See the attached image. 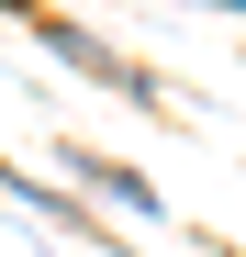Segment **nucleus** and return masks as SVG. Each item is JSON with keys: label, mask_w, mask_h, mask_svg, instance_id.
I'll return each instance as SVG.
<instances>
[{"label": "nucleus", "mask_w": 246, "mask_h": 257, "mask_svg": "<svg viewBox=\"0 0 246 257\" xmlns=\"http://www.w3.org/2000/svg\"><path fill=\"white\" fill-rule=\"evenodd\" d=\"M78 168H90V190H112V201H123V212H157V190H146V179H135V168H101V157H78Z\"/></svg>", "instance_id": "nucleus-1"}, {"label": "nucleus", "mask_w": 246, "mask_h": 257, "mask_svg": "<svg viewBox=\"0 0 246 257\" xmlns=\"http://www.w3.org/2000/svg\"><path fill=\"white\" fill-rule=\"evenodd\" d=\"M224 12H246V0H224Z\"/></svg>", "instance_id": "nucleus-2"}]
</instances>
